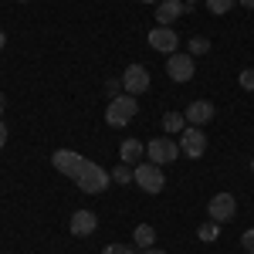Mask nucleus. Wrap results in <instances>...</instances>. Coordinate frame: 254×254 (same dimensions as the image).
<instances>
[{"instance_id": "f257e3e1", "label": "nucleus", "mask_w": 254, "mask_h": 254, "mask_svg": "<svg viewBox=\"0 0 254 254\" xmlns=\"http://www.w3.org/2000/svg\"><path fill=\"white\" fill-rule=\"evenodd\" d=\"M51 166H55L58 173L71 176V180L78 183V190H85V193H105L109 183H112V173H105L98 163H88V159L78 156L75 149H58V153H51Z\"/></svg>"}, {"instance_id": "f03ea898", "label": "nucleus", "mask_w": 254, "mask_h": 254, "mask_svg": "<svg viewBox=\"0 0 254 254\" xmlns=\"http://www.w3.org/2000/svg\"><path fill=\"white\" fill-rule=\"evenodd\" d=\"M139 112V102L136 95H116L109 102V109H105V122L112 126V129H122V126H129Z\"/></svg>"}, {"instance_id": "7ed1b4c3", "label": "nucleus", "mask_w": 254, "mask_h": 254, "mask_svg": "<svg viewBox=\"0 0 254 254\" xmlns=\"http://www.w3.org/2000/svg\"><path fill=\"white\" fill-rule=\"evenodd\" d=\"M146 156L149 163H156V166H166V163H173L180 156V142L173 136H159V139H149V146H146Z\"/></svg>"}, {"instance_id": "20e7f679", "label": "nucleus", "mask_w": 254, "mask_h": 254, "mask_svg": "<svg viewBox=\"0 0 254 254\" xmlns=\"http://www.w3.org/2000/svg\"><path fill=\"white\" fill-rule=\"evenodd\" d=\"M180 153L190 156V159H200L203 153H207V136H203L200 126H190V129L180 132Z\"/></svg>"}, {"instance_id": "39448f33", "label": "nucleus", "mask_w": 254, "mask_h": 254, "mask_svg": "<svg viewBox=\"0 0 254 254\" xmlns=\"http://www.w3.org/2000/svg\"><path fill=\"white\" fill-rule=\"evenodd\" d=\"M132 180H136L146 193H159L163 183H166V180H163V170H159L156 163H139L136 170H132Z\"/></svg>"}, {"instance_id": "423d86ee", "label": "nucleus", "mask_w": 254, "mask_h": 254, "mask_svg": "<svg viewBox=\"0 0 254 254\" xmlns=\"http://www.w3.org/2000/svg\"><path fill=\"white\" fill-rule=\"evenodd\" d=\"M207 214H210V220H217V224H231L237 217V200L231 193H217L210 203H207Z\"/></svg>"}, {"instance_id": "0eeeda50", "label": "nucleus", "mask_w": 254, "mask_h": 254, "mask_svg": "<svg viewBox=\"0 0 254 254\" xmlns=\"http://www.w3.org/2000/svg\"><path fill=\"white\" fill-rule=\"evenodd\" d=\"M149 48H156V51H163V55H176L180 38H176L173 27H163V24H156V27L149 31Z\"/></svg>"}, {"instance_id": "6e6552de", "label": "nucleus", "mask_w": 254, "mask_h": 254, "mask_svg": "<svg viewBox=\"0 0 254 254\" xmlns=\"http://www.w3.org/2000/svg\"><path fill=\"white\" fill-rule=\"evenodd\" d=\"M122 88H126V95H142L149 88V71L142 64H129L122 75Z\"/></svg>"}, {"instance_id": "1a4fd4ad", "label": "nucleus", "mask_w": 254, "mask_h": 254, "mask_svg": "<svg viewBox=\"0 0 254 254\" xmlns=\"http://www.w3.org/2000/svg\"><path fill=\"white\" fill-rule=\"evenodd\" d=\"M166 75H170L173 81H180V85L190 81L193 78V55H180V51L170 55V61H166Z\"/></svg>"}, {"instance_id": "9d476101", "label": "nucleus", "mask_w": 254, "mask_h": 254, "mask_svg": "<svg viewBox=\"0 0 254 254\" xmlns=\"http://www.w3.org/2000/svg\"><path fill=\"white\" fill-rule=\"evenodd\" d=\"M68 227H71V234L75 237H92L98 227V217L92 214V210H75L71 214V220H68Z\"/></svg>"}, {"instance_id": "9b49d317", "label": "nucleus", "mask_w": 254, "mask_h": 254, "mask_svg": "<svg viewBox=\"0 0 254 254\" xmlns=\"http://www.w3.org/2000/svg\"><path fill=\"white\" fill-rule=\"evenodd\" d=\"M214 102H207V98H196V102H190V105H187V112H183V116H187V122H190V126H207V122H210V119H214Z\"/></svg>"}, {"instance_id": "f8f14e48", "label": "nucleus", "mask_w": 254, "mask_h": 254, "mask_svg": "<svg viewBox=\"0 0 254 254\" xmlns=\"http://www.w3.org/2000/svg\"><path fill=\"white\" fill-rule=\"evenodd\" d=\"M187 10H190V7H187L183 0H159L156 3V20L163 27H170V24H173L176 17H183Z\"/></svg>"}, {"instance_id": "ddd939ff", "label": "nucleus", "mask_w": 254, "mask_h": 254, "mask_svg": "<svg viewBox=\"0 0 254 254\" xmlns=\"http://www.w3.org/2000/svg\"><path fill=\"white\" fill-rule=\"evenodd\" d=\"M146 156V149H142V142L139 139H126L122 146H119V159L126 163V166H139V159Z\"/></svg>"}, {"instance_id": "4468645a", "label": "nucleus", "mask_w": 254, "mask_h": 254, "mask_svg": "<svg viewBox=\"0 0 254 254\" xmlns=\"http://www.w3.org/2000/svg\"><path fill=\"white\" fill-rule=\"evenodd\" d=\"M132 241H136L142 251H149V248H153V241H156V231H153L149 224H139L136 231H132Z\"/></svg>"}, {"instance_id": "2eb2a0df", "label": "nucleus", "mask_w": 254, "mask_h": 254, "mask_svg": "<svg viewBox=\"0 0 254 254\" xmlns=\"http://www.w3.org/2000/svg\"><path fill=\"white\" fill-rule=\"evenodd\" d=\"M163 129L173 136V132H183L187 129V116H180V112H166L163 116Z\"/></svg>"}, {"instance_id": "dca6fc26", "label": "nucleus", "mask_w": 254, "mask_h": 254, "mask_svg": "<svg viewBox=\"0 0 254 254\" xmlns=\"http://www.w3.org/2000/svg\"><path fill=\"white\" fill-rule=\"evenodd\" d=\"M217 234H220V224H217V220H207V224H200V231H196V237H200L203 244H214Z\"/></svg>"}, {"instance_id": "f3484780", "label": "nucleus", "mask_w": 254, "mask_h": 254, "mask_svg": "<svg viewBox=\"0 0 254 254\" xmlns=\"http://www.w3.org/2000/svg\"><path fill=\"white\" fill-rule=\"evenodd\" d=\"M234 3L237 0H207V10H210V14H227Z\"/></svg>"}, {"instance_id": "a211bd4d", "label": "nucleus", "mask_w": 254, "mask_h": 254, "mask_svg": "<svg viewBox=\"0 0 254 254\" xmlns=\"http://www.w3.org/2000/svg\"><path fill=\"white\" fill-rule=\"evenodd\" d=\"M207 51H210L207 38H190V55H207Z\"/></svg>"}, {"instance_id": "6ab92c4d", "label": "nucleus", "mask_w": 254, "mask_h": 254, "mask_svg": "<svg viewBox=\"0 0 254 254\" xmlns=\"http://www.w3.org/2000/svg\"><path fill=\"white\" fill-rule=\"evenodd\" d=\"M112 180H116V183H129V180H132V170H129L126 163H119L116 170H112Z\"/></svg>"}, {"instance_id": "aec40b11", "label": "nucleus", "mask_w": 254, "mask_h": 254, "mask_svg": "<svg viewBox=\"0 0 254 254\" xmlns=\"http://www.w3.org/2000/svg\"><path fill=\"white\" fill-rule=\"evenodd\" d=\"M241 88L244 92H254V68H244L241 71Z\"/></svg>"}, {"instance_id": "412c9836", "label": "nucleus", "mask_w": 254, "mask_h": 254, "mask_svg": "<svg viewBox=\"0 0 254 254\" xmlns=\"http://www.w3.org/2000/svg\"><path fill=\"white\" fill-rule=\"evenodd\" d=\"M241 248H244L248 254H254V227H251V231H244V234H241Z\"/></svg>"}, {"instance_id": "4be33fe9", "label": "nucleus", "mask_w": 254, "mask_h": 254, "mask_svg": "<svg viewBox=\"0 0 254 254\" xmlns=\"http://www.w3.org/2000/svg\"><path fill=\"white\" fill-rule=\"evenodd\" d=\"M102 254H136V251H132L129 244H109V248H105Z\"/></svg>"}, {"instance_id": "5701e85b", "label": "nucleus", "mask_w": 254, "mask_h": 254, "mask_svg": "<svg viewBox=\"0 0 254 254\" xmlns=\"http://www.w3.org/2000/svg\"><path fill=\"white\" fill-rule=\"evenodd\" d=\"M3 142H7V126L0 122V149H3Z\"/></svg>"}, {"instance_id": "b1692460", "label": "nucleus", "mask_w": 254, "mask_h": 254, "mask_svg": "<svg viewBox=\"0 0 254 254\" xmlns=\"http://www.w3.org/2000/svg\"><path fill=\"white\" fill-rule=\"evenodd\" d=\"M241 7H248V10H254V0H237Z\"/></svg>"}, {"instance_id": "393cba45", "label": "nucleus", "mask_w": 254, "mask_h": 254, "mask_svg": "<svg viewBox=\"0 0 254 254\" xmlns=\"http://www.w3.org/2000/svg\"><path fill=\"white\" fill-rule=\"evenodd\" d=\"M3 44H7V34H3V31H0V51H3Z\"/></svg>"}, {"instance_id": "a878e982", "label": "nucleus", "mask_w": 254, "mask_h": 254, "mask_svg": "<svg viewBox=\"0 0 254 254\" xmlns=\"http://www.w3.org/2000/svg\"><path fill=\"white\" fill-rule=\"evenodd\" d=\"M183 3H187V7H196V3H200V0H183Z\"/></svg>"}, {"instance_id": "bb28decb", "label": "nucleus", "mask_w": 254, "mask_h": 254, "mask_svg": "<svg viewBox=\"0 0 254 254\" xmlns=\"http://www.w3.org/2000/svg\"><path fill=\"white\" fill-rule=\"evenodd\" d=\"M142 254H166V251H153V248H149V251H142Z\"/></svg>"}, {"instance_id": "cd10ccee", "label": "nucleus", "mask_w": 254, "mask_h": 254, "mask_svg": "<svg viewBox=\"0 0 254 254\" xmlns=\"http://www.w3.org/2000/svg\"><path fill=\"white\" fill-rule=\"evenodd\" d=\"M0 116H3V95H0Z\"/></svg>"}, {"instance_id": "c85d7f7f", "label": "nucleus", "mask_w": 254, "mask_h": 254, "mask_svg": "<svg viewBox=\"0 0 254 254\" xmlns=\"http://www.w3.org/2000/svg\"><path fill=\"white\" fill-rule=\"evenodd\" d=\"M142 3H159V0H142Z\"/></svg>"}, {"instance_id": "c756f323", "label": "nucleus", "mask_w": 254, "mask_h": 254, "mask_svg": "<svg viewBox=\"0 0 254 254\" xmlns=\"http://www.w3.org/2000/svg\"><path fill=\"white\" fill-rule=\"evenodd\" d=\"M251 170H254V159H251Z\"/></svg>"}, {"instance_id": "7c9ffc66", "label": "nucleus", "mask_w": 254, "mask_h": 254, "mask_svg": "<svg viewBox=\"0 0 254 254\" xmlns=\"http://www.w3.org/2000/svg\"><path fill=\"white\" fill-rule=\"evenodd\" d=\"M20 3H27V0H20Z\"/></svg>"}]
</instances>
